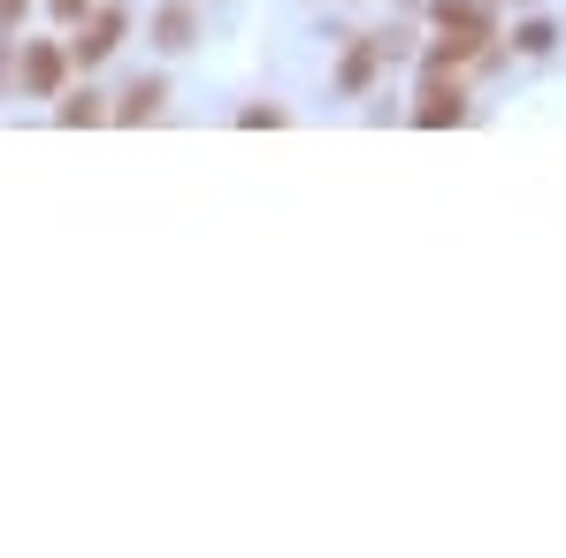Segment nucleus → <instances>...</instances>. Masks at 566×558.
<instances>
[{
    "instance_id": "nucleus-9",
    "label": "nucleus",
    "mask_w": 566,
    "mask_h": 558,
    "mask_svg": "<svg viewBox=\"0 0 566 558\" xmlns=\"http://www.w3.org/2000/svg\"><path fill=\"white\" fill-rule=\"evenodd\" d=\"M552 39H559L552 23H521V31H513V46H521V54H552Z\"/></svg>"
},
{
    "instance_id": "nucleus-3",
    "label": "nucleus",
    "mask_w": 566,
    "mask_h": 558,
    "mask_svg": "<svg viewBox=\"0 0 566 558\" xmlns=\"http://www.w3.org/2000/svg\"><path fill=\"white\" fill-rule=\"evenodd\" d=\"M123 31H130L123 8H93V15L77 23V39H70V62H77V70H99V62L123 46Z\"/></svg>"
},
{
    "instance_id": "nucleus-6",
    "label": "nucleus",
    "mask_w": 566,
    "mask_h": 558,
    "mask_svg": "<svg viewBox=\"0 0 566 558\" xmlns=\"http://www.w3.org/2000/svg\"><path fill=\"white\" fill-rule=\"evenodd\" d=\"M191 39H199V15H191L185 0H169V8L154 15V46H161V54H185Z\"/></svg>"
},
{
    "instance_id": "nucleus-12",
    "label": "nucleus",
    "mask_w": 566,
    "mask_h": 558,
    "mask_svg": "<svg viewBox=\"0 0 566 558\" xmlns=\"http://www.w3.org/2000/svg\"><path fill=\"white\" fill-rule=\"evenodd\" d=\"M23 8H31V0H0V31H15V23H23Z\"/></svg>"
},
{
    "instance_id": "nucleus-2",
    "label": "nucleus",
    "mask_w": 566,
    "mask_h": 558,
    "mask_svg": "<svg viewBox=\"0 0 566 558\" xmlns=\"http://www.w3.org/2000/svg\"><path fill=\"white\" fill-rule=\"evenodd\" d=\"M70 46H54V39H23V70H15V85L31 99H62V85H70Z\"/></svg>"
},
{
    "instance_id": "nucleus-11",
    "label": "nucleus",
    "mask_w": 566,
    "mask_h": 558,
    "mask_svg": "<svg viewBox=\"0 0 566 558\" xmlns=\"http://www.w3.org/2000/svg\"><path fill=\"white\" fill-rule=\"evenodd\" d=\"M238 123H245V130H276V123H283V107H245Z\"/></svg>"
},
{
    "instance_id": "nucleus-1",
    "label": "nucleus",
    "mask_w": 566,
    "mask_h": 558,
    "mask_svg": "<svg viewBox=\"0 0 566 558\" xmlns=\"http://www.w3.org/2000/svg\"><path fill=\"white\" fill-rule=\"evenodd\" d=\"M429 15H437V46H429V70H460L474 62L490 39H497V23H490V0H429Z\"/></svg>"
},
{
    "instance_id": "nucleus-8",
    "label": "nucleus",
    "mask_w": 566,
    "mask_h": 558,
    "mask_svg": "<svg viewBox=\"0 0 566 558\" xmlns=\"http://www.w3.org/2000/svg\"><path fill=\"white\" fill-rule=\"evenodd\" d=\"M107 107H99V93H62V123L77 130V123H99Z\"/></svg>"
},
{
    "instance_id": "nucleus-4",
    "label": "nucleus",
    "mask_w": 566,
    "mask_h": 558,
    "mask_svg": "<svg viewBox=\"0 0 566 558\" xmlns=\"http://www.w3.org/2000/svg\"><path fill=\"white\" fill-rule=\"evenodd\" d=\"M382 62H390V39H353V46H345V62H337V93L360 99L382 77Z\"/></svg>"
},
{
    "instance_id": "nucleus-5",
    "label": "nucleus",
    "mask_w": 566,
    "mask_h": 558,
    "mask_svg": "<svg viewBox=\"0 0 566 558\" xmlns=\"http://www.w3.org/2000/svg\"><path fill=\"white\" fill-rule=\"evenodd\" d=\"M468 115V93L460 85H444V70H429V85H421V107H413V123L421 130H452Z\"/></svg>"
},
{
    "instance_id": "nucleus-7",
    "label": "nucleus",
    "mask_w": 566,
    "mask_h": 558,
    "mask_svg": "<svg viewBox=\"0 0 566 558\" xmlns=\"http://www.w3.org/2000/svg\"><path fill=\"white\" fill-rule=\"evenodd\" d=\"M161 99H169V85H161V77H138L130 93L115 99V123H146V115H161Z\"/></svg>"
},
{
    "instance_id": "nucleus-10",
    "label": "nucleus",
    "mask_w": 566,
    "mask_h": 558,
    "mask_svg": "<svg viewBox=\"0 0 566 558\" xmlns=\"http://www.w3.org/2000/svg\"><path fill=\"white\" fill-rule=\"evenodd\" d=\"M46 8H54V23H70V31H77V23H85V15H93L99 0H46Z\"/></svg>"
}]
</instances>
